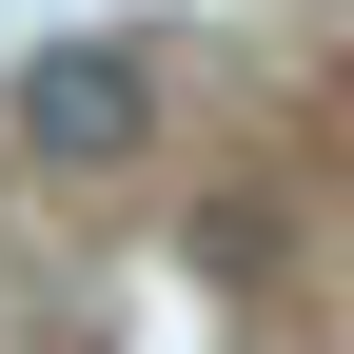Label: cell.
I'll use <instances>...</instances> for the list:
<instances>
[{"label":"cell","instance_id":"obj_1","mask_svg":"<svg viewBox=\"0 0 354 354\" xmlns=\"http://www.w3.org/2000/svg\"><path fill=\"white\" fill-rule=\"evenodd\" d=\"M0 138H20L39 177H118V158H158V59H138V39H39V59L0 79Z\"/></svg>","mask_w":354,"mask_h":354}]
</instances>
